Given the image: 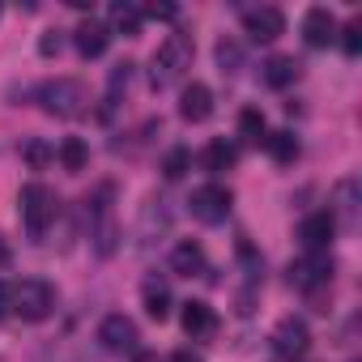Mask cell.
<instances>
[{"instance_id": "26", "label": "cell", "mask_w": 362, "mask_h": 362, "mask_svg": "<svg viewBox=\"0 0 362 362\" xmlns=\"http://www.w3.org/2000/svg\"><path fill=\"white\" fill-rule=\"evenodd\" d=\"M218 64H222V73H235V69L243 64V52H239V43L222 39V43H218Z\"/></svg>"}, {"instance_id": "19", "label": "cell", "mask_w": 362, "mask_h": 362, "mask_svg": "<svg viewBox=\"0 0 362 362\" xmlns=\"http://www.w3.org/2000/svg\"><path fill=\"white\" fill-rule=\"evenodd\" d=\"M294 77H298V60H294V56H273V60L264 64V81H269L273 90H286Z\"/></svg>"}, {"instance_id": "1", "label": "cell", "mask_w": 362, "mask_h": 362, "mask_svg": "<svg viewBox=\"0 0 362 362\" xmlns=\"http://www.w3.org/2000/svg\"><path fill=\"white\" fill-rule=\"evenodd\" d=\"M111 197H115V188L111 184H103L90 201H86V218H90V239H94V252L107 260V256H115V247H119V222H115V205H111Z\"/></svg>"}, {"instance_id": "32", "label": "cell", "mask_w": 362, "mask_h": 362, "mask_svg": "<svg viewBox=\"0 0 362 362\" xmlns=\"http://www.w3.org/2000/svg\"><path fill=\"white\" fill-rule=\"evenodd\" d=\"M170 362H205V358H201V354H192V349H175V354H170Z\"/></svg>"}, {"instance_id": "18", "label": "cell", "mask_w": 362, "mask_h": 362, "mask_svg": "<svg viewBox=\"0 0 362 362\" xmlns=\"http://www.w3.org/2000/svg\"><path fill=\"white\" fill-rule=\"evenodd\" d=\"M141 303H145V311L162 324L166 315H170V290H166V281H158V277H149L145 286H141Z\"/></svg>"}, {"instance_id": "3", "label": "cell", "mask_w": 362, "mask_h": 362, "mask_svg": "<svg viewBox=\"0 0 362 362\" xmlns=\"http://www.w3.org/2000/svg\"><path fill=\"white\" fill-rule=\"evenodd\" d=\"M188 64H192V39H188V35H166V39L158 43V52H153V60H149V81H153V90L170 86Z\"/></svg>"}, {"instance_id": "20", "label": "cell", "mask_w": 362, "mask_h": 362, "mask_svg": "<svg viewBox=\"0 0 362 362\" xmlns=\"http://www.w3.org/2000/svg\"><path fill=\"white\" fill-rule=\"evenodd\" d=\"M60 162H64V170H86L90 166V145L81 136H64L60 141Z\"/></svg>"}, {"instance_id": "6", "label": "cell", "mask_w": 362, "mask_h": 362, "mask_svg": "<svg viewBox=\"0 0 362 362\" xmlns=\"http://www.w3.org/2000/svg\"><path fill=\"white\" fill-rule=\"evenodd\" d=\"M188 205H192V218H197V222L218 226V222L230 218V188H222V184H205V188L192 192Z\"/></svg>"}, {"instance_id": "24", "label": "cell", "mask_w": 362, "mask_h": 362, "mask_svg": "<svg viewBox=\"0 0 362 362\" xmlns=\"http://www.w3.org/2000/svg\"><path fill=\"white\" fill-rule=\"evenodd\" d=\"M239 132H243L247 141H264V115H260L256 107L239 111Z\"/></svg>"}, {"instance_id": "9", "label": "cell", "mask_w": 362, "mask_h": 362, "mask_svg": "<svg viewBox=\"0 0 362 362\" xmlns=\"http://www.w3.org/2000/svg\"><path fill=\"white\" fill-rule=\"evenodd\" d=\"M243 30L252 43H273L281 30H286V13L273 9V5H260V9H247L243 13Z\"/></svg>"}, {"instance_id": "12", "label": "cell", "mask_w": 362, "mask_h": 362, "mask_svg": "<svg viewBox=\"0 0 362 362\" xmlns=\"http://www.w3.org/2000/svg\"><path fill=\"white\" fill-rule=\"evenodd\" d=\"M179 115H184L188 124H205L214 115V90L205 81L184 86V94H179Z\"/></svg>"}, {"instance_id": "16", "label": "cell", "mask_w": 362, "mask_h": 362, "mask_svg": "<svg viewBox=\"0 0 362 362\" xmlns=\"http://www.w3.org/2000/svg\"><path fill=\"white\" fill-rule=\"evenodd\" d=\"M303 39H307L311 47H328V43L337 39V18H332L328 9H307V18H303Z\"/></svg>"}, {"instance_id": "25", "label": "cell", "mask_w": 362, "mask_h": 362, "mask_svg": "<svg viewBox=\"0 0 362 362\" xmlns=\"http://www.w3.org/2000/svg\"><path fill=\"white\" fill-rule=\"evenodd\" d=\"M188 166H192V153H188V149H170V153L162 158V175H166V179H179Z\"/></svg>"}, {"instance_id": "22", "label": "cell", "mask_w": 362, "mask_h": 362, "mask_svg": "<svg viewBox=\"0 0 362 362\" xmlns=\"http://www.w3.org/2000/svg\"><path fill=\"white\" fill-rule=\"evenodd\" d=\"M141 22H145V13H141L136 5H111V26H115L119 35H136Z\"/></svg>"}, {"instance_id": "17", "label": "cell", "mask_w": 362, "mask_h": 362, "mask_svg": "<svg viewBox=\"0 0 362 362\" xmlns=\"http://www.w3.org/2000/svg\"><path fill=\"white\" fill-rule=\"evenodd\" d=\"M170 269L179 273V277H192V273H201L205 269V252H201V243H192V239H184L175 252H170Z\"/></svg>"}, {"instance_id": "8", "label": "cell", "mask_w": 362, "mask_h": 362, "mask_svg": "<svg viewBox=\"0 0 362 362\" xmlns=\"http://www.w3.org/2000/svg\"><path fill=\"white\" fill-rule=\"evenodd\" d=\"M98 341H103L107 354H132L136 341H141V332H136V324H132L124 311H111V315L98 324Z\"/></svg>"}, {"instance_id": "11", "label": "cell", "mask_w": 362, "mask_h": 362, "mask_svg": "<svg viewBox=\"0 0 362 362\" xmlns=\"http://www.w3.org/2000/svg\"><path fill=\"white\" fill-rule=\"evenodd\" d=\"M179 324H184V332H188L192 341H205V337L218 332V315H214V307L201 303V298H188V303H184V311H179Z\"/></svg>"}, {"instance_id": "23", "label": "cell", "mask_w": 362, "mask_h": 362, "mask_svg": "<svg viewBox=\"0 0 362 362\" xmlns=\"http://www.w3.org/2000/svg\"><path fill=\"white\" fill-rule=\"evenodd\" d=\"M235 158H239V153H235L230 141H209V149H205V166H209V170H230Z\"/></svg>"}, {"instance_id": "29", "label": "cell", "mask_w": 362, "mask_h": 362, "mask_svg": "<svg viewBox=\"0 0 362 362\" xmlns=\"http://www.w3.org/2000/svg\"><path fill=\"white\" fill-rule=\"evenodd\" d=\"M13 315V281H0V320Z\"/></svg>"}, {"instance_id": "30", "label": "cell", "mask_w": 362, "mask_h": 362, "mask_svg": "<svg viewBox=\"0 0 362 362\" xmlns=\"http://www.w3.org/2000/svg\"><path fill=\"white\" fill-rule=\"evenodd\" d=\"M141 13H145V18H158V22H175L179 9H175V5H149V9H141Z\"/></svg>"}, {"instance_id": "10", "label": "cell", "mask_w": 362, "mask_h": 362, "mask_svg": "<svg viewBox=\"0 0 362 362\" xmlns=\"http://www.w3.org/2000/svg\"><path fill=\"white\" fill-rule=\"evenodd\" d=\"M307 345H311V332H307V324L303 320H281L277 328H273V349L281 354V358H303L307 354Z\"/></svg>"}, {"instance_id": "15", "label": "cell", "mask_w": 362, "mask_h": 362, "mask_svg": "<svg viewBox=\"0 0 362 362\" xmlns=\"http://www.w3.org/2000/svg\"><path fill=\"white\" fill-rule=\"evenodd\" d=\"M73 43H77V52H81L86 60H94V56H103V52H107V43H111V26H103V22H94V18H86V22L73 30Z\"/></svg>"}, {"instance_id": "27", "label": "cell", "mask_w": 362, "mask_h": 362, "mask_svg": "<svg viewBox=\"0 0 362 362\" xmlns=\"http://www.w3.org/2000/svg\"><path fill=\"white\" fill-rule=\"evenodd\" d=\"M341 35H345V39H341V47H345V56H358V52H362V22L354 18V22H349V26H345Z\"/></svg>"}, {"instance_id": "4", "label": "cell", "mask_w": 362, "mask_h": 362, "mask_svg": "<svg viewBox=\"0 0 362 362\" xmlns=\"http://www.w3.org/2000/svg\"><path fill=\"white\" fill-rule=\"evenodd\" d=\"M18 205H22V226H26V235H30V239H43L47 226L56 222V192H52L47 184H26L22 197H18Z\"/></svg>"}, {"instance_id": "14", "label": "cell", "mask_w": 362, "mask_h": 362, "mask_svg": "<svg viewBox=\"0 0 362 362\" xmlns=\"http://www.w3.org/2000/svg\"><path fill=\"white\" fill-rule=\"evenodd\" d=\"M332 235H337V222L328 218V209H320V214L303 218V226H298V239H303V247H307V252H328Z\"/></svg>"}, {"instance_id": "28", "label": "cell", "mask_w": 362, "mask_h": 362, "mask_svg": "<svg viewBox=\"0 0 362 362\" xmlns=\"http://www.w3.org/2000/svg\"><path fill=\"white\" fill-rule=\"evenodd\" d=\"M26 158H30V166H35V170H43V166H47V162H52L56 153H52V149H47L43 141H30V145H26Z\"/></svg>"}, {"instance_id": "31", "label": "cell", "mask_w": 362, "mask_h": 362, "mask_svg": "<svg viewBox=\"0 0 362 362\" xmlns=\"http://www.w3.org/2000/svg\"><path fill=\"white\" fill-rule=\"evenodd\" d=\"M39 52H43V56H56V52H60V35H56V30H47V35L39 39Z\"/></svg>"}, {"instance_id": "2", "label": "cell", "mask_w": 362, "mask_h": 362, "mask_svg": "<svg viewBox=\"0 0 362 362\" xmlns=\"http://www.w3.org/2000/svg\"><path fill=\"white\" fill-rule=\"evenodd\" d=\"M35 103L56 119H77L86 111V103H90V90L81 81H73V77H56V81H43L35 90Z\"/></svg>"}, {"instance_id": "21", "label": "cell", "mask_w": 362, "mask_h": 362, "mask_svg": "<svg viewBox=\"0 0 362 362\" xmlns=\"http://www.w3.org/2000/svg\"><path fill=\"white\" fill-rule=\"evenodd\" d=\"M264 149L273 153V162H294V158H298L294 132H264Z\"/></svg>"}, {"instance_id": "33", "label": "cell", "mask_w": 362, "mask_h": 362, "mask_svg": "<svg viewBox=\"0 0 362 362\" xmlns=\"http://www.w3.org/2000/svg\"><path fill=\"white\" fill-rule=\"evenodd\" d=\"M132 362H162V358H158V354H149V349H141V354H136Z\"/></svg>"}, {"instance_id": "5", "label": "cell", "mask_w": 362, "mask_h": 362, "mask_svg": "<svg viewBox=\"0 0 362 362\" xmlns=\"http://www.w3.org/2000/svg\"><path fill=\"white\" fill-rule=\"evenodd\" d=\"M56 307V290L43 281V277H26V281H13V315L22 320H47Z\"/></svg>"}, {"instance_id": "13", "label": "cell", "mask_w": 362, "mask_h": 362, "mask_svg": "<svg viewBox=\"0 0 362 362\" xmlns=\"http://www.w3.org/2000/svg\"><path fill=\"white\" fill-rule=\"evenodd\" d=\"M328 218H332L337 226H345V230H354V226H358V179H341V184H337Z\"/></svg>"}, {"instance_id": "7", "label": "cell", "mask_w": 362, "mask_h": 362, "mask_svg": "<svg viewBox=\"0 0 362 362\" xmlns=\"http://www.w3.org/2000/svg\"><path fill=\"white\" fill-rule=\"evenodd\" d=\"M332 281V256L328 252H307L298 264H290V286L294 290H320V286H328Z\"/></svg>"}]
</instances>
